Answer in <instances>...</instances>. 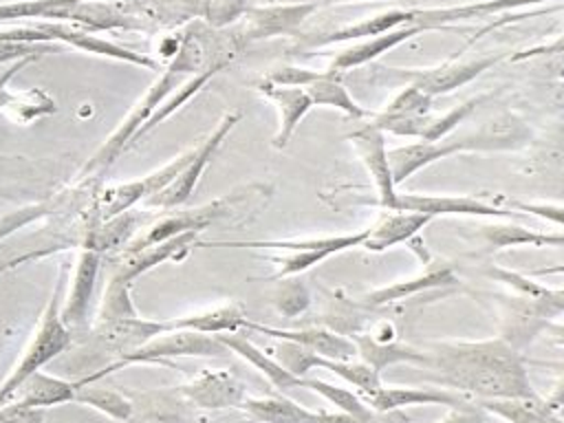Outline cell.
<instances>
[{"mask_svg":"<svg viewBox=\"0 0 564 423\" xmlns=\"http://www.w3.org/2000/svg\"><path fill=\"white\" fill-rule=\"evenodd\" d=\"M430 366L443 386L487 399L535 397L524 361L507 339L434 344Z\"/></svg>","mask_w":564,"mask_h":423,"instance_id":"cell-1","label":"cell"},{"mask_svg":"<svg viewBox=\"0 0 564 423\" xmlns=\"http://www.w3.org/2000/svg\"><path fill=\"white\" fill-rule=\"evenodd\" d=\"M214 64L227 66V64L214 62L209 57V42H207V37L200 35L198 24H194L192 29H187L183 33V42H181L178 53L170 59V64L159 75V79L137 101V106L121 121V126L106 139V143L99 148V152L86 165V172H104V170H108L119 159V154L126 152L134 143L137 132L156 112V108L183 84V77L196 75V73L205 70L207 66H214Z\"/></svg>","mask_w":564,"mask_h":423,"instance_id":"cell-2","label":"cell"},{"mask_svg":"<svg viewBox=\"0 0 564 423\" xmlns=\"http://www.w3.org/2000/svg\"><path fill=\"white\" fill-rule=\"evenodd\" d=\"M196 242H198V231H189V234H181L176 238L163 240V242L145 247V249L123 251V258L117 262V267L110 273V280L104 289V297H101V306H99V324L137 317L139 313L130 300L132 282L139 275L152 271L154 267H159L167 260H183Z\"/></svg>","mask_w":564,"mask_h":423,"instance_id":"cell-3","label":"cell"},{"mask_svg":"<svg viewBox=\"0 0 564 423\" xmlns=\"http://www.w3.org/2000/svg\"><path fill=\"white\" fill-rule=\"evenodd\" d=\"M62 291H64V271L55 280V289H53L51 300L40 317V326H37L31 344L26 346L22 359L15 364V368L9 372V377L0 383V408L11 401V397L18 392V388L33 372L42 370V366H46L51 359H55L70 346L73 333L68 330V326L62 322V315H59Z\"/></svg>","mask_w":564,"mask_h":423,"instance_id":"cell-4","label":"cell"},{"mask_svg":"<svg viewBox=\"0 0 564 423\" xmlns=\"http://www.w3.org/2000/svg\"><path fill=\"white\" fill-rule=\"evenodd\" d=\"M229 348L209 333H198V330H165L150 341L121 352L119 361H115V370L128 364H165L174 357H223Z\"/></svg>","mask_w":564,"mask_h":423,"instance_id":"cell-5","label":"cell"},{"mask_svg":"<svg viewBox=\"0 0 564 423\" xmlns=\"http://www.w3.org/2000/svg\"><path fill=\"white\" fill-rule=\"evenodd\" d=\"M251 192H236V194H227L223 198H216L207 205L194 207V209H183V212H172L163 218H159L156 223L148 225L143 229V234H139L137 238H132L123 251H137V249H145L152 245H159L163 240L176 238L181 234H189V231H203L205 227H209L212 223H216L223 216H229L234 212L236 205H240Z\"/></svg>","mask_w":564,"mask_h":423,"instance_id":"cell-6","label":"cell"},{"mask_svg":"<svg viewBox=\"0 0 564 423\" xmlns=\"http://www.w3.org/2000/svg\"><path fill=\"white\" fill-rule=\"evenodd\" d=\"M192 154H194V148L178 154L176 159L167 161L159 170L145 174L143 178H134V181H128V183L106 187L97 196V212H99L101 220H110L115 216H121V214L130 212L139 200H150L152 196H156L161 189H165L181 174V170L189 163Z\"/></svg>","mask_w":564,"mask_h":423,"instance_id":"cell-7","label":"cell"},{"mask_svg":"<svg viewBox=\"0 0 564 423\" xmlns=\"http://www.w3.org/2000/svg\"><path fill=\"white\" fill-rule=\"evenodd\" d=\"M240 119H242V112H238V110L225 115L220 119V123L212 130V134L198 148H194V154H192L189 163L181 170V174L165 189H161L156 196H152L145 203L150 207H159V209H174V207L183 205L192 196V192L196 189L207 163L214 159L220 143L227 139V134L234 130V126Z\"/></svg>","mask_w":564,"mask_h":423,"instance_id":"cell-8","label":"cell"},{"mask_svg":"<svg viewBox=\"0 0 564 423\" xmlns=\"http://www.w3.org/2000/svg\"><path fill=\"white\" fill-rule=\"evenodd\" d=\"M315 2H297V4H271V7H249L242 15V26L234 33L240 48L245 44L269 40L275 35H284L295 31L313 11Z\"/></svg>","mask_w":564,"mask_h":423,"instance_id":"cell-9","label":"cell"},{"mask_svg":"<svg viewBox=\"0 0 564 423\" xmlns=\"http://www.w3.org/2000/svg\"><path fill=\"white\" fill-rule=\"evenodd\" d=\"M46 35H48V42L51 44H66V46H73L77 51H84V53H93V55H101V57H108V59H117V62H128V64H134V66H143V68H159V59L150 57V55H143V53H137L132 48H126L112 40H106V37H99L95 35L93 31H86V29H79V26H73V24H64V22H35Z\"/></svg>","mask_w":564,"mask_h":423,"instance_id":"cell-10","label":"cell"},{"mask_svg":"<svg viewBox=\"0 0 564 423\" xmlns=\"http://www.w3.org/2000/svg\"><path fill=\"white\" fill-rule=\"evenodd\" d=\"M392 212H414L434 216H494L516 218L518 212H509L471 196H447V194H397Z\"/></svg>","mask_w":564,"mask_h":423,"instance_id":"cell-11","label":"cell"},{"mask_svg":"<svg viewBox=\"0 0 564 423\" xmlns=\"http://www.w3.org/2000/svg\"><path fill=\"white\" fill-rule=\"evenodd\" d=\"M430 106H432V97L419 90L414 84H410L370 123L383 132L421 139L432 117Z\"/></svg>","mask_w":564,"mask_h":423,"instance_id":"cell-12","label":"cell"},{"mask_svg":"<svg viewBox=\"0 0 564 423\" xmlns=\"http://www.w3.org/2000/svg\"><path fill=\"white\" fill-rule=\"evenodd\" d=\"M112 370L115 368L110 364V366H106L97 372H90L88 377L77 379V381H66V379L51 377V375H44L42 370H37L18 388V392L11 397L9 403H13L18 408H42V410L48 405H62V403L75 401V394L84 383H95V381L104 379L106 375H110Z\"/></svg>","mask_w":564,"mask_h":423,"instance_id":"cell-13","label":"cell"},{"mask_svg":"<svg viewBox=\"0 0 564 423\" xmlns=\"http://www.w3.org/2000/svg\"><path fill=\"white\" fill-rule=\"evenodd\" d=\"M505 55H485L471 62H443L441 66H432V68H405L403 75H408L412 79V84L423 90L430 97L436 95H445L452 93L454 88H460L465 84H469L471 79H476L478 75H482L487 68H491L494 64H498Z\"/></svg>","mask_w":564,"mask_h":423,"instance_id":"cell-14","label":"cell"},{"mask_svg":"<svg viewBox=\"0 0 564 423\" xmlns=\"http://www.w3.org/2000/svg\"><path fill=\"white\" fill-rule=\"evenodd\" d=\"M348 139L355 143L359 159L364 161L366 170L370 172L377 194H379V205L383 209H392L394 200H397V192H394V178H392V170L388 163V148H386V137L383 130H379L377 126L368 123L359 130H355L352 134H348Z\"/></svg>","mask_w":564,"mask_h":423,"instance_id":"cell-15","label":"cell"},{"mask_svg":"<svg viewBox=\"0 0 564 423\" xmlns=\"http://www.w3.org/2000/svg\"><path fill=\"white\" fill-rule=\"evenodd\" d=\"M551 0H480V2H469V4H458V7H427V9H410L412 22L421 26L423 31L427 29H438L447 26L454 22H467V20H482L491 15H502L520 7H533Z\"/></svg>","mask_w":564,"mask_h":423,"instance_id":"cell-16","label":"cell"},{"mask_svg":"<svg viewBox=\"0 0 564 423\" xmlns=\"http://www.w3.org/2000/svg\"><path fill=\"white\" fill-rule=\"evenodd\" d=\"M99 260H101V251L82 247L75 264L73 282H70V291L66 295V302H62V311H59L62 322L68 326L70 333L84 328L88 322V306H90L95 280L99 273Z\"/></svg>","mask_w":564,"mask_h":423,"instance_id":"cell-17","label":"cell"},{"mask_svg":"<svg viewBox=\"0 0 564 423\" xmlns=\"http://www.w3.org/2000/svg\"><path fill=\"white\" fill-rule=\"evenodd\" d=\"M245 328L258 330L262 335L282 339V341H295L313 352H317L319 357L326 359H337V361H348L352 359V355H357V346L350 337L337 333V330H328V328H300V330H289V328H273V326H264V324H256L251 319H245Z\"/></svg>","mask_w":564,"mask_h":423,"instance_id":"cell-18","label":"cell"},{"mask_svg":"<svg viewBox=\"0 0 564 423\" xmlns=\"http://www.w3.org/2000/svg\"><path fill=\"white\" fill-rule=\"evenodd\" d=\"M458 152H469L465 139H452V141H416L408 145H399L388 150V163L392 170L394 185L408 181L414 172L421 167H427L441 159H447Z\"/></svg>","mask_w":564,"mask_h":423,"instance_id":"cell-19","label":"cell"},{"mask_svg":"<svg viewBox=\"0 0 564 423\" xmlns=\"http://www.w3.org/2000/svg\"><path fill=\"white\" fill-rule=\"evenodd\" d=\"M240 408L262 423H361L348 414L308 410L286 397H247Z\"/></svg>","mask_w":564,"mask_h":423,"instance_id":"cell-20","label":"cell"},{"mask_svg":"<svg viewBox=\"0 0 564 423\" xmlns=\"http://www.w3.org/2000/svg\"><path fill=\"white\" fill-rule=\"evenodd\" d=\"M181 392L194 401L198 408L218 410V408H240L247 399L245 386L225 370L203 372L189 383L181 386Z\"/></svg>","mask_w":564,"mask_h":423,"instance_id":"cell-21","label":"cell"},{"mask_svg":"<svg viewBox=\"0 0 564 423\" xmlns=\"http://www.w3.org/2000/svg\"><path fill=\"white\" fill-rule=\"evenodd\" d=\"M256 90H260L278 108V115H280V126H278V132L273 137V148H278V150L286 148L295 128L300 126V121L313 108V101H311L308 93L304 88L273 86L264 79L256 84Z\"/></svg>","mask_w":564,"mask_h":423,"instance_id":"cell-22","label":"cell"},{"mask_svg":"<svg viewBox=\"0 0 564 423\" xmlns=\"http://www.w3.org/2000/svg\"><path fill=\"white\" fill-rule=\"evenodd\" d=\"M375 412H392L408 405H449L452 410H469L467 401L443 388H416V386H381V390L368 399Z\"/></svg>","mask_w":564,"mask_h":423,"instance_id":"cell-23","label":"cell"},{"mask_svg":"<svg viewBox=\"0 0 564 423\" xmlns=\"http://www.w3.org/2000/svg\"><path fill=\"white\" fill-rule=\"evenodd\" d=\"M423 29L416 26V24H405V26H399V29H392L388 33H381V35H375V37H368L350 48H344L341 53H337L330 62V66L326 68L328 73L337 75V73H344V70H350V68H357L361 64H368L372 59H377L379 55L388 53L390 48L403 44L405 40H410L412 35L421 33Z\"/></svg>","mask_w":564,"mask_h":423,"instance_id":"cell-24","label":"cell"},{"mask_svg":"<svg viewBox=\"0 0 564 423\" xmlns=\"http://www.w3.org/2000/svg\"><path fill=\"white\" fill-rule=\"evenodd\" d=\"M231 352H236L238 357H242L245 361H249L256 370H260L267 379H269V383L275 388V390H280V392H284V390H291V388H302V379L300 377H295L293 372H289L278 359H273V357H269L267 352H262L251 339H247V335H242V333H218L216 335Z\"/></svg>","mask_w":564,"mask_h":423,"instance_id":"cell-25","label":"cell"},{"mask_svg":"<svg viewBox=\"0 0 564 423\" xmlns=\"http://www.w3.org/2000/svg\"><path fill=\"white\" fill-rule=\"evenodd\" d=\"M410 22H412L410 9H390V11L370 15V18H366V20H361V22L341 26V29L330 31V33H324V35L311 40L308 46H311V48H322V46L341 44V42H350V40H368V37L381 35V33H388V31H392V29L405 26V24H410Z\"/></svg>","mask_w":564,"mask_h":423,"instance_id":"cell-26","label":"cell"},{"mask_svg":"<svg viewBox=\"0 0 564 423\" xmlns=\"http://www.w3.org/2000/svg\"><path fill=\"white\" fill-rule=\"evenodd\" d=\"M430 220H432L430 216L414 214V212L388 214L375 227L368 229V236L361 247L368 251H377V253L386 251L399 242H408L410 238H414Z\"/></svg>","mask_w":564,"mask_h":423,"instance_id":"cell-27","label":"cell"},{"mask_svg":"<svg viewBox=\"0 0 564 423\" xmlns=\"http://www.w3.org/2000/svg\"><path fill=\"white\" fill-rule=\"evenodd\" d=\"M350 339L355 341L357 355L361 357V361L368 364L379 375L383 368L394 366V364H430V355H425L412 346H403V344H394V341H379L372 335H352Z\"/></svg>","mask_w":564,"mask_h":423,"instance_id":"cell-28","label":"cell"},{"mask_svg":"<svg viewBox=\"0 0 564 423\" xmlns=\"http://www.w3.org/2000/svg\"><path fill=\"white\" fill-rule=\"evenodd\" d=\"M454 282H456V273L452 271V267L443 264L438 269H430L423 275H416V278H410V280H401V282H392L388 286L375 289V291L364 295V302L368 306H386V304H392V302H401V300H405L410 295H416L421 291L445 286V284H454Z\"/></svg>","mask_w":564,"mask_h":423,"instance_id":"cell-29","label":"cell"},{"mask_svg":"<svg viewBox=\"0 0 564 423\" xmlns=\"http://www.w3.org/2000/svg\"><path fill=\"white\" fill-rule=\"evenodd\" d=\"M245 311L236 304V302H227L200 313H192L185 317H176V319H165L167 330H178V328H187V330H198V333H209V335H218V333H236L240 326H245Z\"/></svg>","mask_w":564,"mask_h":423,"instance_id":"cell-30","label":"cell"},{"mask_svg":"<svg viewBox=\"0 0 564 423\" xmlns=\"http://www.w3.org/2000/svg\"><path fill=\"white\" fill-rule=\"evenodd\" d=\"M368 236V229L357 234L341 236H324V238H306V240H238V242H214L223 247H251V249H282V251H304V249H322L330 256L341 253L350 247H361Z\"/></svg>","mask_w":564,"mask_h":423,"instance_id":"cell-31","label":"cell"},{"mask_svg":"<svg viewBox=\"0 0 564 423\" xmlns=\"http://www.w3.org/2000/svg\"><path fill=\"white\" fill-rule=\"evenodd\" d=\"M167 326L165 322H156V319H145L141 315L137 317H128V319H117V322H108L101 324V339L110 346H115L121 352H128L145 341H150L152 337L165 333Z\"/></svg>","mask_w":564,"mask_h":423,"instance_id":"cell-32","label":"cell"},{"mask_svg":"<svg viewBox=\"0 0 564 423\" xmlns=\"http://www.w3.org/2000/svg\"><path fill=\"white\" fill-rule=\"evenodd\" d=\"M482 238L491 249H507V247H557L564 245V234H540L531 231L522 225H485Z\"/></svg>","mask_w":564,"mask_h":423,"instance_id":"cell-33","label":"cell"},{"mask_svg":"<svg viewBox=\"0 0 564 423\" xmlns=\"http://www.w3.org/2000/svg\"><path fill=\"white\" fill-rule=\"evenodd\" d=\"M313 101V106H326V108H337L344 115L352 119L366 117V110L352 99V95L346 90V86L337 79V75L324 70L319 79H315L311 86L304 88Z\"/></svg>","mask_w":564,"mask_h":423,"instance_id":"cell-34","label":"cell"},{"mask_svg":"<svg viewBox=\"0 0 564 423\" xmlns=\"http://www.w3.org/2000/svg\"><path fill=\"white\" fill-rule=\"evenodd\" d=\"M225 66H220V64H214V66H207L205 70H200V73H196V75H189V79L187 82H183L159 108H156V112L143 123V128L137 132V137H134V143L143 137V134H148L152 128H156L161 121H165L170 115H174L189 97H194L216 73H220Z\"/></svg>","mask_w":564,"mask_h":423,"instance_id":"cell-35","label":"cell"},{"mask_svg":"<svg viewBox=\"0 0 564 423\" xmlns=\"http://www.w3.org/2000/svg\"><path fill=\"white\" fill-rule=\"evenodd\" d=\"M75 401L84 403V405H90L97 412H101V414H106L115 421H128L132 416V410H134L132 401L128 397H123L121 392L110 390V388H97L93 383H84L77 390Z\"/></svg>","mask_w":564,"mask_h":423,"instance_id":"cell-36","label":"cell"},{"mask_svg":"<svg viewBox=\"0 0 564 423\" xmlns=\"http://www.w3.org/2000/svg\"><path fill=\"white\" fill-rule=\"evenodd\" d=\"M302 388H308L317 394H322L328 403H333L341 414H348L361 423H370V416H372V408L366 405L355 392L341 388V386H333L328 381H322V379H308L304 377L302 379Z\"/></svg>","mask_w":564,"mask_h":423,"instance_id":"cell-37","label":"cell"},{"mask_svg":"<svg viewBox=\"0 0 564 423\" xmlns=\"http://www.w3.org/2000/svg\"><path fill=\"white\" fill-rule=\"evenodd\" d=\"M319 368L330 370L333 375L341 377L346 383H352L361 394H366V399H372L379 390H381V377L377 370H372L368 364L364 361H337V359H326L319 357Z\"/></svg>","mask_w":564,"mask_h":423,"instance_id":"cell-38","label":"cell"},{"mask_svg":"<svg viewBox=\"0 0 564 423\" xmlns=\"http://www.w3.org/2000/svg\"><path fill=\"white\" fill-rule=\"evenodd\" d=\"M485 97H476V99H467L465 104L452 108L449 112H445L443 117H430V123L425 126L421 141H441L443 137H447Z\"/></svg>","mask_w":564,"mask_h":423,"instance_id":"cell-39","label":"cell"},{"mask_svg":"<svg viewBox=\"0 0 564 423\" xmlns=\"http://www.w3.org/2000/svg\"><path fill=\"white\" fill-rule=\"evenodd\" d=\"M13 119L18 121H31L35 117H42V115H53L57 110L55 101L42 93V90H26V93H18V99L15 104L9 108Z\"/></svg>","mask_w":564,"mask_h":423,"instance_id":"cell-40","label":"cell"},{"mask_svg":"<svg viewBox=\"0 0 564 423\" xmlns=\"http://www.w3.org/2000/svg\"><path fill=\"white\" fill-rule=\"evenodd\" d=\"M275 352H278V361L300 379H304L308 375V370L319 364L317 352H313L295 341H282V346H278Z\"/></svg>","mask_w":564,"mask_h":423,"instance_id":"cell-41","label":"cell"},{"mask_svg":"<svg viewBox=\"0 0 564 423\" xmlns=\"http://www.w3.org/2000/svg\"><path fill=\"white\" fill-rule=\"evenodd\" d=\"M249 7L247 0H205L203 20L209 29H223L242 18Z\"/></svg>","mask_w":564,"mask_h":423,"instance_id":"cell-42","label":"cell"},{"mask_svg":"<svg viewBox=\"0 0 564 423\" xmlns=\"http://www.w3.org/2000/svg\"><path fill=\"white\" fill-rule=\"evenodd\" d=\"M75 2H106V0H18V2H7V4H0V22L35 20L48 7L75 4Z\"/></svg>","mask_w":564,"mask_h":423,"instance_id":"cell-43","label":"cell"},{"mask_svg":"<svg viewBox=\"0 0 564 423\" xmlns=\"http://www.w3.org/2000/svg\"><path fill=\"white\" fill-rule=\"evenodd\" d=\"M308 302H311L308 289L300 282H282V286L273 295L275 308L286 317H295L302 311H306Z\"/></svg>","mask_w":564,"mask_h":423,"instance_id":"cell-44","label":"cell"},{"mask_svg":"<svg viewBox=\"0 0 564 423\" xmlns=\"http://www.w3.org/2000/svg\"><path fill=\"white\" fill-rule=\"evenodd\" d=\"M324 70H313V68H302V66H280L273 68L264 75V82L273 86H289V88H306L315 79L322 77Z\"/></svg>","mask_w":564,"mask_h":423,"instance_id":"cell-45","label":"cell"},{"mask_svg":"<svg viewBox=\"0 0 564 423\" xmlns=\"http://www.w3.org/2000/svg\"><path fill=\"white\" fill-rule=\"evenodd\" d=\"M48 207L44 203H35V205H26V207H20V209H13L9 214H2L0 216V240H4L7 236H11L13 231L31 225L33 220L46 216Z\"/></svg>","mask_w":564,"mask_h":423,"instance_id":"cell-46","label":"cell"},{"mask_svg":"<svg viewBox=\"0 0 564 423\" xmlns=\"http://www.w3.org/2000/svg\"><path fill=\"white\" fill-rule=\"evenodd\" d=\"M527 297V295H524ZM531 311L544 319L551 322V317H557L564 313V289H546L542 286V291L533 297H527Z\"/></svg>","mask_w":564,"mask_h":423,"instance_id":"cell-47","label":"cell"},{"mask_svg":"<svg viewBox=\"0 0 564 423\" xmlns=\"http://www.w3.org/2000/svg\"><path fill=\"white\" fill-rule=\"evenodd\" d=\"M53 44H31V42H15L0 37V64L7 62H20L26 57H42L44 53H51Z\"/></svg>","mask_w":564,"mask_h":423,"instance_id":"cell-48","label":"cell"},{"mask_svg":"<svg viewBox=\"0 0 564 423\" xmlns=\"http://www.w3.org/2000/svg\"><path fill=\"white\" fill-rule=\"evenodd\" d=\"M513 209L524 212V214H533L540 216L549 223L555 225H564V205H555V203H524V200H513L511 203Z\"/></svg>","mask_w":564,"mask_h":423,"instance_id":"cell-49","label":"cell"},{"mask_svg":"<svg viewBox=\"0 0 564 423\" xmlns=\"http://www.w3.org/2000/svg\"><path fill=\"white\" fill-rule=\"evenodd\" d=\"M0 423H44V410L18 408L13 403H4L0 408Z\"/></svg>","mask_w":564,"mask_h":423,"instance_id":"cell-50","label":"cell"},{"mask_svg":"<svg viewBox=\"0 0 564 423\" xmlns=\"http://www.w3.org/2000/svg\"><path fill=\"white\" fill-rule=\"evenodd\" d=\"M560 368H562V375H560L557 383L553 386L551 394H549L546 399H542L544 405H546V410L553 412V414H557V412L564 408V364H562Z\"/></svg>","mask_w":564,"mask_h":423,"instance_id":"cell-51","label":"cell"},{"mask_svg":"<svg viewBox=\"0 0 564 423\" xmlns=\"http://www.w3.org/2000/svg\"><path fill=\"white\" fill-rule=\"evenodd\" d=\"M555 53H564V44L562 46H553V44H542V46H533V48H524L520 53L509 55L511 62H520V59H529V57H538V55H555Z\"/></svg>","mask_w":564,"mask_h":423,"instance_id":"cell-52","label":"cell"},{"mask_svg":"<svg viewBox=\"0 0 564 423\" xmlns=\"http://www.w3.org/2000/svg\"><path fill=\"white\" fill-rule=\"evenodd\" d=\"M438 423H478V414L474 410H452Z\"/></svg>","mask_w":564,"mask_h":423,"instance_id":"cell-53","label":"cell"},{"mask_svg":"<svg viewBox=\"0 0 564 423\" xmlns=\"http://www.w3.org/2000/svg\"><path fill=\"white\" fill-rule=\"evenodd\" d=\"M544 330L549 333V337L557 344V346H564V324H555V322H546Z\"/></svg>","mask_w":564,"mask_h":423,"instance_id":"cell-54","label":"cell"},{"mask_svg":"<svg viewBox=\"0 0 564 423\" xmlns=\"http://www.w3.org/2000/svg\"><path fill=\"white\" fill-rule=\"evenodd\" d=\"M555 273H564V264H553V267H540L533 269L529 275H555Z\"/></svg>","mask_w":564,"mask_h":423,"instance_id":"cell-55","label":"cell"},{"mask_svg":"<svg viewBox=\"0 0 564 423\" xmlns=\"http://www.w3.org/2000/svg\"><path fill=\"white\" fill-rule=\"evenodd\" d=\"M551 44H553V46H562V44H564V35H562V37H557V40H555V42H551Z\"/></svg>","mask_w":564,"mask_h":423,"instance_id":"cell-56","label":"cell"}]
</instances>
